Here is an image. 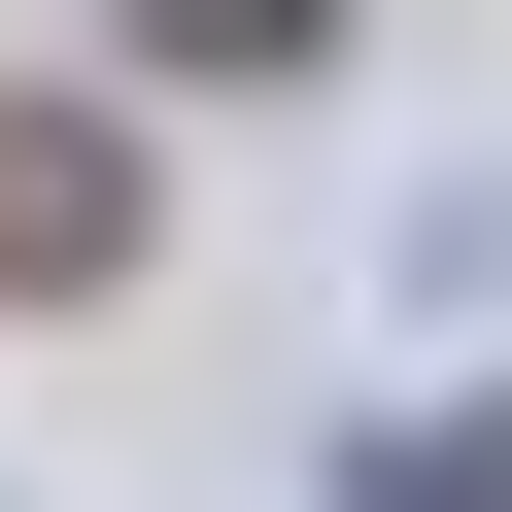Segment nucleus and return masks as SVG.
<instances>
[{
	"label": "nucleus",
	"instance_id": "obj_1",
	"mask_svg": "<svg viewBox=\"0 0 512 512\" xmlns=\"http://www.w3.org/2000/svg\"><path fill=\"white\" fill-rule=\"evenodd\" d=\"M137 239H171V171H137L103 103H0V308H103Z\"/></svg>",
	"mask_w": 512,
	"mask_h": 512
},
{
	"label": "nucleus",
	"instance_id": "obj_2",
	"mask_svg": "<svg viewBox=\"0 0 512 512\" xmlns=\"http://www.w3.org/2000/svg\"><path fill=\"white\" fill-rule=\"evenodd\" d=\"M342 512H512V376H478V410H444V444H376V478H342Z\"/></svg>",
	"mask_w": 512,
	"mask_h": 512
},
{
	"label": "nucleus",
	"instance_id": "obj_3",
	"mask_svg": "<svg viewBox=\"0 0 512 512\" xmlns=\"http://www.w3.org/2000/svg\"><path fill=\"white\" fill-rule=\"evenodd\" d=\"M308 35H342V0H171V69H308Z\"/></svg>",
	"mask_w": 512,
	"mask_h": 512
}]
</instances>
